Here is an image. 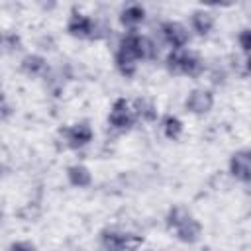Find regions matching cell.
<instances>
[{
	"label": "cell",
	"mask_w": 251,
	"mask_h": 251,
	"mask_svg": "<svg viewBox=\"0 0 251 251\" xmlns=\"http://www.w3.org/2000/svg\"><path fill=\"white\" fill-rule=\"evenodd\" d=\"M190 216V212H188V208H184V206H180V204H175V206H171L169 210H167V216H165V227L169 229V231H173L182 220H186Z\"/></svg>",
	"instance_id": "ac0fdd59"
},
{
	"label": "cell",
	"mask_w": 251,
	"mask_h": 251,
	"mask_svg": "<svg viewBox=\"0 0 251 251\" xmlns=\"http://www.w3.org/2000/svg\"><path fill=\"white\" fill-rule=\"evenodd\" d=\"M171 233L175 235L176 241H180V243H184V245H196V243L202 239L204 226H202V222H200L196 216L190 214V216H188L186 220H182Z\"/></svg>",
	"instance_id": "30bf717a"
},
{
	"label": "cell",
	"mask_w": 251,
	"mask_h": 251,
	"mask_svg": "<svg viewBox=\"0 0 251 251\" xmlns=\"http://www.w3.org/2000/svg\"><path fill=\"white\" fill-rule=\"evenodd\" d=\"M161 131L169 141H178L184 133V124L175 114H165L161 118Z\"/></svg>",
	"instance_id": "e0dca14e"
},
{
	"label": "cell",
	"mask_w": 251,
	"mask_h": 251,
	"mask_svg": "<svg viewBox=\"0 0 251 251\" xmlns=\"http://www.w3.org/2000/svg\"><path fill=\"white\" fill-rule=\"evenodd\" d=\"M235 43H237V47L241 49V53L247 57L249 51H251V29H249V27H241V29L237 31V35H235Z\"/></svg>",
	"instance_id": "d6986e66"
},
{
	"label": "cell",
	"mask_w": 251,
	"mask_h": 251,
	"mask_svg": "<svg viewBox=\"0 0 251 251\" xmlns=\"http://www.w3.org/2000/svg\"><path fill=\"white\" fill-rule=\"evenodd\" d=\"M2 47H8V51H18V49H22V39H20V35H16V33H4V43H2Z\"/></svg>",
	"instance_id": "44dd1931"
},
{
	"label": "cell",
	"mask_w": 251,
	"mask_h": 251,
	"mask_svg": "<svg viewBox=\"0 0 251 251\" xmlns=\"http://www.w3.org/2000/svg\"><path fill=\"white\" fill-rule=\"evenodd\" d=\"M65 176H67V182H69L73 188H78V190L90 188L92 182H94L92 171H90V167L84 165V163H73V165H69L67 171H65Z\"/></svg>",
	"instance_id": "5bb4252c"
},
{
	"label": "cell",
	"mask_w": 251,
	"mask_h": 251,
	"mask_svg": "<svg viewBox=\"0 0 251 251\" xmlns=\"http://www.w3.org/2000/svg\"><path fill=\"white\" fill-rule=\"evenodd\" d=\"M145 237L135 231H124L120 227H104L98 233V245L102 251H139Z\"/></svg>",
	"instance_id": "7a4b0ae2"
},
{
	"label": "cell",
	"mask_w": 251,
	"mask_h": 251,
	"mask_svg": "<svg viewBox=\"0 0 251 251\" xmlns=\"http://www.w3.org/2000/svg\"><path fill=\"white\" fill-rule=\"evenodd\" d=\"M20 73L29 78H41L49 73V61L41 53H27L20 61Z\"/></svg>",
	"instance_id": "4fadbf2b"
},
{
	"label": "cell",
	"mask_w": 251,
	"mask_h": 251,
	"mask_svg": "<svg viewBox=\"0 0 251 251\" xmlns=\"http://www.w3.org/2000/svg\"><path fill=\"white\" fill-rule=\"evenodd\" d=\"M227 173L241 184H249L251 180V151L247 147L235 149L227 159Z\"/></svg>",
	"instance_id": "9c48e42d"
},
{
	"label": "cell",
	"mask_w": 251,
	"mask_h": 251,
	"mask_svg": "<svg viewBox=\"0 0 251 251\" xmlns=\"http://www.w3.org/2000/svg\"><path fill=\"white\" fill-rule=\"evenodd\" d=\"M12 112H14V108H12V104L8 102V98H6L4 94H0V122H4V120H8V118L12 116Z\"/></svg>",
	"instance_id": "7402d4cb"
},
{
	"label": "cell",
	"mask_w": 251,
	"mask_h": 251,
	"mask_svg": "<svg viewBox=\"0 0 251 251\" xmlns=\"http://www.w3.org/2000/svg\"><path fill=\"white\" fill-rule=\"evenodd\" d=\"M116 49L127 53L129 57L137 59L139 63L141 61H151L159 55V49H157L155 41L149 35H143L139 31H126L120 37V43H118Z\"/></svg>",
	"instance_id": "3957f363"
},
{
	"label": "cell",
	"mask_w": 251,
	"mask_h": 251,
	"mask_svg": "<svg viewBox=\"0 0 251 251\" xmlns=\"http://www.w3.org/2000/svg\"><path fill=\"white\" fill-rule=\"evenodd\" d=\"M2 43H4V31H0V47H2Z\"/></svg>",
	"instance_id": "603a6c76"
},
{
	"label": "cell",
	"mask_w": 251,
	"mask_h": 251,
	"mask_svg": "<svg viewBox=\"0 0 251 251\" xmlns=\"http://www.w3.org/2000/svg\"><path fill=\"white\" fill-rule=\"evenodd\" d=\"M165 69L169 75L175 76H188L198 78L206 71V61L200 53L192 49H171L165 57Z\"/></svg>",
	"instance_id": "6da1fadb"
},
{
	"label": "cell",
	"mask_w": 251,
	"mask_h": 251,
	"mask_svg": "<svg viewBox=\"0 0 251 251\" xmlns=\"http://www.w3.org/2000/svg\"><path fill=\"white\" fill-rule=\"evenodd\" d=\"M114 69L124 78H133L137 75V71H139V61L133 59V57H129L127 53L116 49V53H114Z\"/></svg>",
	"instance_id": "2e32d148"
},
{
	"label": "cell",
	"mask_w": 251,
	"mask_h": 251,
	"mask_svg": "<svg viewBox=\"0 0 251 251\" xmlns=\"http://www.w3.org/2000/svg\"><path fill=\"white\" fill-rule=\"evenodd\" d=\"M216 27V16L206 10V8H196L192 10L190 18H188V29L198 35V37H208ZM190 33V35H192Z\"/></svg>",
	"instance_id": "8fae6325"
},
{
	"label": "cell",
	"mask_w": 251,
	"mask_h": 251,
	"mask_svg": "<svg viewBox=\"0 0 251 251\" xmlns=\"http://www.w3.org/2000/svg\"><path fill=\"white\" fill-rule=\"evenodd\" d=\"M131 108H133V114H135L137 122L155 124L159 120V108H157L155 100L149 98V96H141V98L131 100Z\"/></svg>",
	"instance_id": "9a60e30c"
},
{
	"label": "cell",
	"mask_w": 251,
	"mask_h": 251,
	"mask_svg": "<svg viewBox=\"0 0 251 251\" xmlns=\"http://www.w3.org/2000/svg\"><path fill=\"white\" fill-rule=\"evenodd\" d=\"M67 33L73 39H80V41H94V18L80 12V10H71L67 24H65Z\"/></svg>",
	"instance_id": "52a82bcc"
},
{
	"label": "cell",
	"mask_w": 251,
	"mask_h": 251,
	"mask_svg": "<svg viewBox=\"0 0 251 251\" xmlns=\"http://www.w3.org/2000/svg\"><path fill=\"white\" fill-rule=\"evenodd\" d=\"M61 137H63V145L71 151H78L88 147L94 141V129L90 126L88 120H78L67 127L61 129Z\"/></svg>",
	"instance_id": "277c9868"
},
{
	"label": "cell",
	"mask_w": 251,
	"mask_h": 251,
	"mask_svg": "<svg viewBox=\"0 0 251 251\" xmlns=\"http://www.w3.org/2000/svg\"><path fill=\"white\" fill-rule=\"evenodd\" d=\"M161 39L171 47V49H186L190 43V29L176 20H165L159 25Z\"/></svg>",
	"instance_id": "ba28073f"
},
{
	"label": "cell",
	"mask_w": 251,
	"mask_h": 251,
	"mask_svg": "<svg viewBox=\"0 0 251 251\" xmlns=\"http://www.w3.org/2000/svg\"><path fill=\"white\" fill-rule=\"evenodd\" d=\"M6 251H39V249H37V245H35L33 241H29V239H16V241H12V243L6 247Z\"/></svg>",
	"instance_id": "ffe728a7"
},
{
	"label": "cell",
	"mask_w": 251,
	"mask_h": 251,
	"mask_svg": "<svg viewBox=\"0 0 251 251\" xmlns=\"http://www.w3.org/2000/svg\"><path fill=\"white\" fill-rule=\"evenodd\" d=\"M145 18H147V10H145V6L137 4V2L126 4L118 14L120 25L126 27V31H137V27L145 22Z\"/></svg>",
	"instance_id": "7c38bea8"
},
{
	"label": "cell",
	"mask_w": 251,
	"mask_h": 251,
	"mask_svg": "<svg viewBox=\"0 0 251 251\" xmlns=\"http://www.w3.org/2000/svg\"><path fill=\"white\" fill-rule=\"evenodd\" d=\"M214 104H216V94L208 86H194L192 90L186 92V96L182 100L184 110L192 116H198V118L210 114Z\"/></svg>",
	"instance_id": "8992f818"
},
{
	"label": "cell",
	"mask_w": 251,
	"mask_h": 251,
	"mask_svg": "<svg viewBox=\"0 0 251 251\" xmlns=\"http://www.w3.org/2000/svg\"><path fill=\"white\" fill-rule=\"evenodd\" d=\"M0 222H2V210H0Z\"/></svg>",
	"instance_id": "cb8c5ba5"
},
{
	"label": "cell",
	"mask_w": 251,
	"mask_h": 251,
	"mask_svg": "<svg viewBox=\"0 0 251 251\" xmlns=\"http://www.w3.org/2000/svg\"><path fill=\"white\" fill-rule=\"evenodd\" d=\"M108 124L112 129L120 131V133H126L129 129H133V126L137 124V118L133 114V108H131V100L120 96L112 102L110 106V112H108Z\"/></svg>",
	"instance_id": "5b68a950"
}]
</instances>
